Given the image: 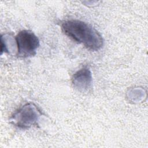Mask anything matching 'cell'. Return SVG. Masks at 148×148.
Returning a JSON list of instances; mask_svg holds the SVG:
<instances>
[{"label": "cell", "instance_id": "6da1fadb", "mask_svg": "<svg viewBox=\"0 0 148 148\" xmlns=\"http://www.w3.org/2000/svg\"><path fill=\"white\" fill-rule=\"evenodd\" d=\"M62 29L68 36L90 50L97 51L103 46V39L99 32L83 21L66 20L62 23Z\"/></svg>", "mask_w": 148, "mask_h": 148}, {"label": "cell", "instance_id": "7a4b0ae2", "mask_svg": "<svg viewBox=\"0 0 148 148\" xmlns=\"http://www.w3.org/2000/svg\"><path fill=\"white\" fill-rule=\"evenodd\" d=\"M41 115L40 110L35 104L27 103L14 113L10 120L15 126L22 129H27L36 124Z\"/></svg>", "mask_w": 148, "mask_h": 148}, {"label": "cell", "instance_id": "3957f363", "mask_svg": "<svg viewBox=\"0 0 148 148\" xmlns=\"http://www.w3.org/2000/svg\"><path fill=\"white\" fill-rule=\"evenodd\" d=\"M17 56L26 58L34 56L39 46V40L35 34L29 30L20 31L16 37Z\"/></svg>", "mask_w": 148, "mask_h": 148}, {"label": "cell", "instance_id": "277c9868", "mask_svg": "<svg viewBox=\"0 0 148 148\" xmlns=\"http://www.w3.org/2000/svg\"><path fill=\"white\" fill-rule=\"evenodd\" d=\"M72 82L75 88L82 92L87 91L92 87V77L91 71L86 66L74 73Z\"/></svg>", "mask_w": 148, "mask_h": 148}]
</instances>
